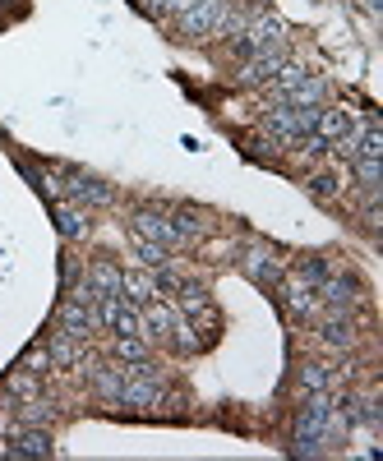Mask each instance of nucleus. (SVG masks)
Here are the masks:
<instances>
[{"instance_id":"obj_16","label":"nucleus","mask_w":383,"mask_h":461,"mask_svg":"<svg viewBox=\"0 0 383 461\" xmlns=\"http://www.w3.org/2000/svg\"><path fill=\"white\" fill-rule=\"evenodd\" d=\"M121 388H125V369L121 365H93V393L102 402H116Z\"/></svg>"},{"instance_id":"obj_26","label":"nucleus","mask_w":383,"mask_h":461,"mask_svg":"<svg viewBox=\"0 0 383 461\" xmlns=\"http://www.w3.org/2000/svg\"><path fill=\"white\" fill-rule=\"evenodd\" d=\"M19 420H23V425H47V420H51V406H47L42 397H28L23 411H19Z\"/></svg>"},{"instance_id":"obj_5","label":"nucleus","mask_w":383,"mask_h":461,"mask_svg":"<svg viewBox=\"0 0 383 461\" xmlns=\"http://www.w3.org/2000/svg\"><path fill=\"white\" fill-rule=\"evenodd\" d=\"M241 267H245V277L259 282V286H278L282 282V258H278V249H268V245H254L241 258Z\"/></svg>"},{"instance_id":"obj_18","label":"nucleus","mask_w":383,"mask_h":461,"mask_svg":"<svg viewBox=\"0 0 383 461\" xmlns=\"http://www.w3.org/2000/svg\"><path fill=\"white\" fill-rule=\"evenodd\" d=\"M56 226H60V236L79 240V236H88V212L74 203H56Z\"/></svg>"},{"instance_id":"obj_9","label":"nucleus","mask_w":383,"mask_h":461,"mask_svg":"<svg viewBox=\"0 0 383 461\" xmlns=\"http://www.w3.org/2000/svg\"><path fill=\"white\" fill-rule=\"evenodd\" d=\"M282 291H287V310H291L296 319H310V314H319V286H310L300 273H291V282H287Z\"/></svg>"},{"instance_id":"obj_25","label":"nucleus","mask_w":383,"mask_h":461,"mask_svg":"<svg viewBox=\"0 0 383 461\" xmlns=\"http://www.w3.org/2000/svg\"><path fill=\"white\" fill-rule=\"evenodd\" d=\"M134 254L143 258V267H162L167 263V245H158V240H139L134 236Z\"/></svg>"},{"instance_id":"obj_3","label":"nucleus","mask_w":383,"mask_h":461,"mask_svg":"<svg viewBox=\"0 0 383 461\" xmlns=\"http://www.w3.org/2000/svg\"><path fill=\"white\" fill-rule=\"evenodd\" d=\"M232 0H195L189 10H180V32L185 37H204V32H217Z\"/></svg>"},{"instance_id":"obj_14","label":"nucleus","mask_w":383,"mask_h":461,"mask_svg":"<svg viewBox=\"0 0 383 461\" xmlns=\"http://www.w3.org/2000/svg\"><path fill=\"white\" fill-rule=\"evenodd\" d=\"M347 130H351V115H347V111H342V106H328V111H324V106H319V115H315V134H319L324 143H337Z\"/></svg>"},{"instance_id":"obj_28","label":"nucleus","mask_w":383,"mask_h":461,"mask_svg":"<svg viewBox=\"0 0 383 461\" xmlns=\"http://www.w3.org/2000/svg\"><path fill=\"white\" fill-rule=\"evenodd\" d=\"M310 189H315V199H337L342 194V176H315Z\"/></svg>"},{"instance_id":"obj_29","label":"nucleus","mask_w":383,"mask_h":461,"mask_svg":"<svg viewBox=\"0 0 383 461\" xmlns=\"http://www.w3.org/2000/svg\"><path fill=\"white\" fill-rule=\"evenodd\" d=\"M51 365V356H47V346H32V351L23 356V369H32V374H42Z\"/></svg>"},{"instance_id":"obj_10","label":"nucleus","mask_w":383,"mask_h":461,"mask_svg":"<svg viewBox=\"0 0 383 461\" xmlns=\"http://www.w3.org/2000/svg\"><path fill=\"white\" fill-rule=\"evenodd\" d=\"M282 65H287V51H282V47H278V51H254L250 65L241 69V79H245V84H273V74H278Z\"/></svg>"},{"instance_id":"obj_4","label":"nucleus","mask_w":383,"mask_h":461,"mask_svg":"<svg viewBox=\"0 0 383 461\" xmlns=\"http://www.w3.org/2000/svg\"><path fill=\"white\" fill-rule=\"evenodd\" d=\"M130 226H134V236L139 240H158V245H185L180 236H176V226H171V217L167 212H158V208H139L134 217H130Z\"/></svg>"},{"instance_id":"obj_12","label":"nucleus","mask_w":383,"mask_h":461,"mask_svg":"<svg viewBox=\"0 0 383 461\" xmlns=\"http://www.w3.org/2000/svg\"><path fill=\"white\" fill-rule=\"evenodd\" d=\"M121 267L111 263V258H97L93 263V273H88V291H93V300H106V295H121Z\"/></svg>"},{"instance_id":"obj_22","label":"nucleus","mask_w":383,"mask_h":461,"mask_svg":"<svg viewBox=\"0 0 383 461\" xmlns=\"http://www.w3.org/2000/svg\"><path fill=\"white\" fill-rule=\"evenodd\" d=\"M5 393H14V397H23V402H28V397H37V374L19 365V369L5 378Z\"/></svg>"},{"instance_id":"obj_21","label":"nucleus","mask_w":383,"mask_h":461,"mask_svg":"<svg viewBox=\"0 0 383 461\" xmlns=\"http://www.w3.org/2000/svg\"><path fill=\"white\" fill-rule=\"evenodd\" d=\"M116 360L143 365V360H148V337H121V341H116Z\"/></svg>"},{"instance_id":"obj_24","label":"nucleus","mask_w":383,"mask_h":461,"mask_svg":"<svg viewBox=\"0 0 383 461\" xmlns=\"http://www.w3.org/2000/svg\"><path fill=\"white\" fill-rule=\"evenodd\" d=\"M171 332H176V337H171V346H176L180 356H195L199 346H204V341L195 337V323H180V319H176V328H171Z\"/></svg>"},{"instance_id":"obj_6","label":"nucleus","mask_w":383,"mask_h":461,"mask_svg":"<svg viewBox=\"0 0 383 461\" xmlns=\"http://www.w3.org/2000/svg\"><path fill=\"white\" fill-rule=\"evenodd\" d=\"M93 328H97V304L84 300V295H69V300L60 304V332H74V337L88 341Z\"/></svg>"},{"instance_id":"obj_17","label":"nucleus","mask_w":383,"mask_h":461,"mask_svg":"<svg viewBox=\"0 0 383 461\" xmlns=\"http://www.w3.org/2000/svg\"><path fill=\"white\" fill-rule=\"evenodd\" d=\"M47 356H51V365H79V356H84V337H74V332H56V337H51V346H47Z\"/></svg>"},{"instance_id":"obj_15","label":"nucleus","mask_w":383,"mask_h":461,"mask_svg":"<svg viewBox=\"0 0 383 461\" xmlns=\"http://www.w3.org/2000/svg\"><path fill=\"white\" fill-rule=\"evenodd\" d=\"M319 337H324V346H333V351H347L351 346V319H347V310H333L328 319H324V328H319Z\"/></svg>"},{"instance_id":"obj_27","label":"nucleus","mask_w":383,"mask_h":461,"mask_svg":"<svg viewBox=\"0 0 383 461\" xmlns=\"http://www.w3.org/2000/svg\"><path fill=\"white\" fill-rule=\"evenodd\" d=\"M300 383H305L310 393H324L328 383H333V374H328L324 365H305V369H300Z\"/></svg>"},{"instance_id":"obj_1","label":"nucleus","mask_w":383,"mask_h":461,"mask_svg":"<svg viewBox=\"0 0 383 461\" xmlns=\"http://www.w3.org/2000/svg\"><path fill=\"white\" fill-rule=\"evenodd\" d=\"M328 415H333L328 397L315 393L310 406H305L300 420H296V452H300V456H305V452H319V443L328 438Z\"/></svg>"},{"instance_id":"obj_13","label":"nucleus","mask_w":383,"mask_h":461,"mask_svg":"<svg viewBox=\"0 0 383 461\" xmlns=\"http://www.w3.org/2000/svg\"><path fill=\"white\" fill-rule=\"evenodd\" d=\"M121 295H125L130 304H148V300H158L162 291H158V277H152V267H148V273H125V277H121Z\"/></svg>"},{"instance_id":"obj_20","label":"nucleus","mask_w":383,"mask_h":461,"mask_svg":"<svg viewBox=\"0 0 383 461\" xmlns=\"http://www.w3.org/2000/svg\"><path fill=\"white\" fill-rule=\"evenodd\" d=\"M171 226H176L180 240H195V236H204V212H199V208H180V212L171 217Z\"/></svg>"},{"instance_id":"obj_7","label":"nucleus","mask_w":383,"mask_h":461,"mask_svg":"<svg viewBox=\"0 0 383 461\" xmlns=\"http://www.w3.org/2000/svg\"><path fill=\"white\" fill-rule=\"evenodd\" d=\"M10 456H51L56 452V443H51V434L42 429V425H19L14 434H10V447H5Z\"/></svg>"},{"instance_id":"obj_8","label":"nucleus","mask_w":383,"mask_h":461,"mask_svg":"<svg viewBox=\"0 0 383 461\" xmlns=\"http://www.w3.org/2000/svg\"><path fill=\"white\" fill-rule=\"evenodd\" d=\"M139 323H143V337L148 341H167L171 337V328H176V310L171 304H162V295L158 300H148V304H139Z\"/></svg>"},{"instance_id":"obj_19","label":"nucleus","mask_w":383,"mask_h":461,"mask_svg":"<svg viewBox=\"0 0 383 461\" xmlns=\"http://www.w3.org/2000/svg\"><path fill=\"white\" fill-rule=\"evenodd\" d=\"M319 291H324V300L333 304V310H347V304H356V286H351L347 277H324Z\"/></svg>"},{"instance_id":"obj_23","label":"nucleus","mask_w":383,"mask_h":461,"mask_svg":"<svg viewBox=\"0 0 383 461\" xmlns=\"http://www.w3.org/2000/svg\"><path fill=\"white\" fill-rule=\"evenodd\" d=\"M351 167H356V180H360L365 189H378V180H383V158H356Z\"/></svg>"},{"instance_id":"obj_2","label":"nucleus","mask_w":383,"mask_h":461,"mask_svg":"<svg viewBox=\"0 0 383 461\" xmlns=\"http://www.w3.org/2000/svg\"><path fill=\"white\" fill-rule=\"evenodd\" d=\"M315 115H319V106H273L268 111V130H273L278 139H287V143H296V139H305V134H315Z\"/></svg>"},{"instance_id":"obj_11","label":"nucleus","mask_w":383,"mask_h":461,"mask_svg":"<svg viewBox=\"0 0 383 461\" xmlns=\"http://www.w3.org/2000/svg\"><path fill=\"white\" fill-rule=\"evenodd\" d=\"M65 189L74 199H84V203H111V199H116V194H111V185H102V180H93L84 171H65Z\"/></svg>"}]
</instances>
